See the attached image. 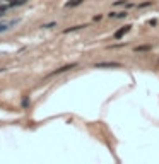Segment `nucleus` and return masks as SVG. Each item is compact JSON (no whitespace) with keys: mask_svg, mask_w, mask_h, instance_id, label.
I'll return each instance as SVG.
<instances>
[{"mask_svg":"<svg viewBox=\"0 0 159 164\" xmlns=\"http://www.w3.org/2000/svg\"><path fill=\"white\" fill-rule=\"evenodd\" d=\"M149 24H151V26H156V24H158V20H156V19H151V20H149Z\"/></svg>","mask_w":159,"mask_h":164,"instance_id":"9b49d317","label":"nucleus"},{"mask_svg":"<svg viewBox=\"0 0 159 164\" xmlns=\"http://www.w3.org/2000/svg\"><path fill=\"white\" fill-rule=\"evenodd\" d=\"M19 22V19H14L10 20V22H0V33H4V31H7L10 26H14V24H17Z\"/></svg>","mask_w":159,"mask_h":164,"instance_id":"20e7f679","label":"nucleus"},{"mask_svg":"<svg viewBox=\"0 0 159 164\" xmlns=\"http://www.w3.org/2000/svg\"><path fill=\"white\" fill-rule=\"evenodd\" d=\"M28 104H29V99H28V97H26V99L22 101V106H28Z\"/></svg>","mask_w":159,"mask_h":164,"instance_id":"ddd939ff","label":"nucleus"},{"mask_svg":"<svg viewBox=\"0 0 159 164\" xmlns=\"http://www.w3.org/2000/svg\"><path fill=\"white\" fill-rule=\"evenodd\" d=\"M127 15H128L127 12H111V14H110L111 19H125Z\"/></svg>","mask_w":159,"mask_h":164,"instance_id":"39448f33","label":"nucleus"},{"mask_svg":"<svg viewBox=\"0 0 159 164\" xmlns=\"http://www.w3.org/2000/svg\"><path fill=\"white\" fill-rule=\"evenodd\" d=\"M82 27H86V26H72V27H69V29H65L63 33H72V31H77V29H82Z\"/></svg>","mask_w":159,"mask_h":164,"instance_id":"1a4fd4ad","label":"nucleus"},{"mask_svg":"<svg viewBox=\"0 0 159 164\" xmlns=\"http://www.w3.org/2000/svg\"><path fill=\"white\" fill-rule=\"evenodd\" d=\"M24 2H26V0H12L9 5H10V7H17V5H22Z\"/></svg>","mask_w":159,"mask_h":164,"instance_id":"6e6552de","label":"nucleus"},{"mask_svg":"<svg viewBox=\"0 0 159 164\" xmlns=\"http://www.w3.org/2000/svg\"><path fill=\"white\" fill-rule=\"evenodd\" d=\"M5 2H9V4H10V2H12V0H5Z\"/></svg>","mask_w":159,"mask_h":164,"instance_id":"2eb2a0df","label":"nucleus"},{"mask_svg":"<svg viewBox=\"0 0 159 164\" xmlns=\"http://www.w3.org/2000/svg\"><path fill=\"white\" fill-rule=\"evenodd\" d=\"M151 45H140V46H135L133 48V50H135V51H151Z\"/></svg>","mask_w":159,"mask_h":164,"instance_id":"423d86ee","label":"nucleus"},{"mask_svg":"<svg viewBox=\"0 0 159 164\" xmlns=\"http://www.w3.org/2000/svg\"><path fill=\"white\" fill-rule=\"evenodd\" d=\"M53 26H55V22H50V24H45L43 27H46V29H48V27H53Z\"/></svg>","mask_w":159,"mask_h":164,"instance_id":"f8f14e48","label":"nucleus"},{"mask_svg":"<svg viewBox=\"0 0 159 164\" xmlns=\"http://www.w3.org/2000/svg\"><path fill=\"white\" fill-rule=\"evenodd\" d=\"M123 4H127L125 0H118V2H115V5H123Z\"/></svg>","mask_w":159,"mask_h":164,"instance_id":"9d476101","label":"nucleus"},{"mask_svg":"<svg viewBox=\"0 0 159 164\" xmlns=\"http://www.w3.org/2000/svg\"><path fill=\"white\" fill-rule=\"evenodd\" d=\"M75 67H77V63H69V65H63V67L56 68L55 72H51V75H58V74H62V72H69V70H72V68H75Z\"/></svg>","mask_w":159,"mask_h":164,"instance_id":"7ed1b4c3","label":"nucleus"},{"mask_svg":"<svg viewBox=\"0 0 159 164\" xmlns=\"http://www.w3.org/2000/svg\"><path fill=\"white\" fill-rule=\"evenodd\" d=\"M94 67L96 68H120L122 63H118V62H99Z\"/></svg>","mask_w":159,"mask_h":164,"instance_id":"f257e3e1","label":"nucleus"},{"mask_svg":"<svg viewBox=\"0 0 159 164\" xmlns=\"http://www.w3.org/2000/svg\"><path fill=\"white\" fill-rule=\"evenodd\" d=\"M79 4H82V0H70V2L65 4V7H75V5H79Z\"/></svg>","mask_w":159,"mask_h":164,"instance_id":"0eeeda50","label":"nucleus"},{"mask_svg":"<svg viewBox=\"0 0 159 164\" xmlns=\"http://www.w3.org/2000/svg\"><path fill=\"white\" fill-rule=\"evenodd\" d=\"M130 29H132L130 24H127V26H122V27H120V29L117 31V33L113 34V36H115V40H122V38H123L127 33H130Z\"/></svg>","mask_w":159,"mask_h":164,"instance_id":"f03ea898","label":"nucleus"},{"mask_svg":"<svg viewBox=\"0 0 159 164\" xmlns=\"http://www.w3.org/2000/svg\"><path fill=\"white\" fill-rule=\"evenodd\" d=\"M4 70H5V68H0V72H4Z\"/></svg>","mask_w":159,"mask_h":164,"instance_id":"4468645a","label":"nucleus"}]
</instances>
